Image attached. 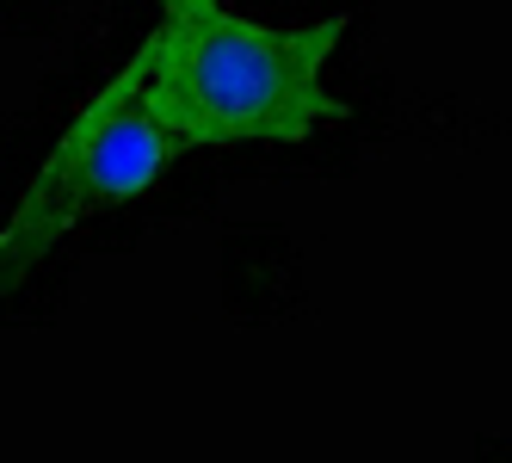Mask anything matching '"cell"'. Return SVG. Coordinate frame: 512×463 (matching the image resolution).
Wrapping results in <instances>:
<instances>
[{
  "label": "cell",
  "instance_id": "cell-1",
  "mask_svg": "<svg viewBox=\"0 0 512 463\" xmlns=\"http://www.w3.org/2000/svg\"><path fill=\"white\" fill-rule=\"evenodd\" d=\"M346 38V13L297 31H272L229 13V0H161V25L136 50L149 56L142 105L173 136L223 142H303L315 124H340L346 99L321 87V62Z\"/></svg>",
  "mask_w": 512,
  "mask_h": 463
},
{
  "label": "cell",
  "instance_id": "cell-2",
  "mask_svg": "<svg viewBox=\"0 0 512 463\" xmlns=\"http://www.w3.org/2000/svg\"><path fill=\"white\" fill-rule=\"evenodd\" d=\"M142 81H149V56L136 50L62 130V142L50 149V161L38 167V180L25 186L19 210L0 229V291H19L31 266L50 260V247L75 223L99 217L105 204L142 198L179 161L186 136H173L167 124L149 118Z\"/></svg>",
  "mask_w": 512,
  "mask_h": 463
}]
</instances>
